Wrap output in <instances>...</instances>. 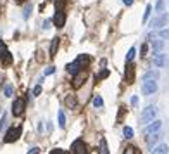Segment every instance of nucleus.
Segmentation results:
<instances>
[{
	"label": "nucleus",
	"mask_w": 169,
	"mask_h": 154,
	"mask_svg": "<svg viewBox=\"0 0 169 154\" xmlns=\"http://www.w3.org/2000/svg\"><path fill=\"white\" fill-rule=\"evenodd\" d=\"M157 116V107L155 106H147L145 109L142 111V116H140V123L147 125V123H152Z\"/></svg>",
	"instance_id": "1"
},
{
	"label": "nucleus",
	"mask_w": 169,
	"mask_h": 154,
	"mask_svg": "<svg viewBox=\"0 0 169 154\" xmlns=\"http://www.w3.org/2000/svg\"><path fill=\"white\" fill-rule=\"evenodd\" d=\"M142 92L145 95H152L157 92V80H143Z\"/></svg>",
	"instance_id": "2"
},
{
	"label": "nucleus",
	"mask_w": 169,
	"mask_h": 154,
	"mask_svg": "<svg viewBox=\"0 0 169 154\" xmlns=\"http://www.w3.org/2000/svg\"><path fill=\"white\" fill-rule=\"evenodd\" d=\"M19 135H21V127H12V128H9L7 130V133H5V137H4V142H7V144H11V142H16V140L19 139Z\"/></svg>",
	"instance_id": "3"
},
{
	"label": "nucleus",
	"mask_w": 169,
	"mask_h": 154,
	"mask_svg": "<svg viewBox=\"0 0 169 154\" xmlns=\"http://www.w3.org/2000/svg\"><path fill=\"white\" fill-rule=\"evenodd\" d=\"M71 149H73V154H90V151H88V146L83 142L81 139L74 140Z\"/></svg>",
	"instance_id": "4"
},
{
	"label": "nucleus",
	"mask_w": 169,
	"mask_h": 154,
	"mask_svg": "<svg viewBox=\"0 0 169 154\" xmlns=\"http://www.w3.org/2000/svg\"><path fill=\"white\" fill-rule=\"evenodd\" d=\"M24 109H26V101L24 99H16L14 104H12V114L14 116H21V114L24 113Z\"/></svg>",
	"instance_id": "5"
},
{
	"label": "nucleus",
	"mask_w": 169,
	"mask_h": 154,
	"mask_svg": "<svg viewBox=\"0 0 169 154\" xmlns=\"http://www.w3.org/2000/svg\"><path fill=\"white\" fill-rule=\"evenodd\" d=\"M83 68H85V64H83V61H81V57H78V59L74 61V62H71V64H68V71L71 73V75H78L79 71H83Z\"/></svg>",
	"instance_id": "6"
},
{
	"label": "nucleus",
	"mask_w": 169,
	"mask_h": 154,
	"mask_svg": "<svg viewBox=\"0 0 169 154\" xmlns=\"http://www.w3.org/2000/svg\"><path fill=\"white\" fill-rule=\"evenodd\" d=\"M54 24H55V28H62L66 24V14L62 9H57L55 11V16H54Z\"/></svg>",
	"instance_id": "7"
},
{
	"label": "nucleus",
	"mask_w": 169,
	"mask_h": 154,
	"mask_svg": "<svg viewBox=\"0 0 169 154\" xmlns=\"http://www.w3.org/2000/svg\"><path fill=\"white\" fill-rule=\"evenodd\" d=\"M161 127H162V121H161V120H154L152 123L147 125V128H145V135H152V133H157V132L161 130Z\"/></svg>",
	"instance_id": "8"
},
{
	"label": "nucleus",
	"mask_w": 169,
	"mask_h": 154,
	"mask_svg": "<svg viewBox=\"0 0 169 154\" xmlns=\"http://www.w3.org/2000/svg\"><path fill=\"white\" fill-rule=\"evenodd\" d=\"M124 78H126V83H133V78H135V64H131V62L126 64V73H124Z\"/></svg>",
	"instance_id": "9"
},
{
	"label": "nucleus",
	"mask_w": 169,
	"mask_h": 154,
	"mask_svg": "<svg viewBox=\"0 0 169 154\" xmlns=\"http://www.w3.org/2000/svg\"><path fill=\"white\" fill-rule=\"evenodd\" d=\"M166 23H167V16L161 14L159 17H155L150 23V28H162V26H166Z\"/></svg>",
	"instance_id": "10"
},
{
	"label": "nucleus",
	"mask_w": 169,
	"mask_h": 154,
	"mask_svg": "<svg viewBox=\"0 0 169 154\" xmlns=\"http://www.w3.org/2000/svg\"><path fill=\"white\" fill-rule=\"evenodd\" d=\"M87 80V73L85 71H79L78 75H74V82H73V88H79L83 85V82Z\"/></svg>",
	"instance_id": "11"
},
{
	"label": "nucleus",
	"mask_w": 169,
	"mask_h": 154,
	"mask_svg": "<svg viewBox=\"0 0 169 154\" xmlns=\"http://www.w3.org/2000/svg\"><path fill=\"white\" fill-rule=\"evenodd\" d=\"M164 64H166V56L161 52H155L154 56V66L155 68H164Z\"/></svg>",
	"instance_id": "12"
},
{
	"label": "nucleus",
	"mask_w": 169,
	"mask_h": 154,
	"mask_svg": "<svg viewBox=\"0 0 169 154\" xmlns=\"http://www.w3.org/2000/svg\"><path fill=\"white\" fill-rule=\"evenodd\" d=\"M159 140H161V133H152V135H147V144H148V147H152L154 144H157Z\"/></svg>",
	"instance_id": "13"
},
{
	"label": "nucleus",
	"mask_w": 169,
	"mask_h": 154,
	"mask_svg": "<svg viewBox=\"0 0 169 154\" xmlns=\"http://www.w3.org/2000/svg\"><path fill=\"white\" fill-rule=\"evenodd\" d=\"M143 80H159V71H157V69L147 71L145 75H143Z\"/></svg>",
	"instance_id": "14"
},
{
	"label": "nucleus",
	"mask_w": 169,
	"mask_h": 154,
	"mask_svg": "<svg viewBox=\"0 0 169 154\" xmlns=\"http://www.w3.org/2000/svg\"><path fill=\"white\" fill-rule=\"evenodd\" d=\"M169 147L166 146V144H161V146L154 147V151H152V154H167Z\"/></svg>",
	"instance_id": "15"
},
{
	"label": "nucleus",
	"mask_w": 169,
	"mask_h": 154,
	"mask_svg": "<svg viewBox=\"0 0 169 154\" xmlns=\"http://www.w3.org/2000/svg\"><path fill=\"white\" fill-rule=\"evenodd\" d=\"M98 154H109V147H107V140L102 137L100 139V147H98Z\"/></svg>",
	"instance_id": "16"
},
{
	"label": "nucleus",
	"mask_w": 169,
	"mask_h": 154,
	"mask_svg": "<svg viewBox=\"0 0 169 154\" xmlns=\"http://www.w3.org/2000/svg\"><path fill=\"white\" fill-rule=\"evenodd\" d=\"M66 106L71 107V109H74L76 106H78V101H76L74 95H68V97H66Z\"/></svg>",
	"instance_id": "17"
},
{
	"label": "nucleus",
	"mask_w": 169,
	"mask_h": 154,
	"mask_svg": "<svg viewBox=\"0 0 169 154\" xmlns=\"http://www.w3.org/2000/svg\"><path fill=\"white\" fill-rule=\"evenodd\" d=\"M59 42H60V38H54L52 40V45H50V56H55V52H57V49H59Z\"/></svg>",
	"instance_id": "18"
},
{
	"label": "nucleus",
	"mask_w": 169,
	"mask_h": 154,
	"mask_svg": "<svg viewBox=\"0 0 169 154\" xmlns=\"http://www.w3.org/2000/svg\"><path fill=\"white\" fill-rule=\"evenodd\" d=\"M162 47H164V40H154V43H152V49H154V52H161Z\"/></svg>",
	"instance_id": "19"
},
{
	"label": "nucleus",
	"mask_w": 169,
	"mask_h": 154,
	"mask_svg": "<svg viewBox=\"0 0 169 154\" xmlns=\"http://www.w3.org/2000/svg\"><path fill=\"white\" fill-rule=\"evenodd\" d=\"M135 56H136V49L131 47V49L128 50V56H126V62H131V61L135 59Z\"/></svg>",
	"instance_id": "20"
},
{
	"label": "nucleus",
	"mask_w": 169,
	"mask_h": 154,
	"mask_svg": "<svg viewBox=\"0 0 169 154\" xmlns=\"http://www.w3.org/2000/svg\"><path fill=\"white\" fill-rule=\"evenodd\" d=\"M59 127L60 128L66 127V114H64V111H59Z\"/></svg>",
	"instance_id": "21"
},
{
	"label": "nucleus",
	"mask_w": 169,
	"mask_h": 154,
	"mask_svg": "<svg viewBox=\"0 0 169 154\" xmlns=\"http://www.w3.org/2000/svg\"><path fill=\"white\" fill-rule=\"evenodd\" d=\"M93 106L95 107H102V106H104V101H102L100 95H95L93 97Z\"/></svg>",
	"instance_id": "22"
},
{
	"label": "nucleus",
	"mask_w": 169,
	"mask_h": 154,
	"mask_svg": "<svg viewBox=\"0 0 169 154\" xmlns=\"http://www.w3.org/2000/svg\"><path fill=\"white\" fill-rule=\"evenodd\" d=\"M123 135L126 137V139H131V137H133V128H129V127H124V130H123Z\"/></svg>",
	"instance_id": "23"
},
{
	"label": "nucleus",
	"mask_w": 169,
	"mask_h": 154,
	"mask_svg": "<svg viewBox=\"0 0 169 154\" xmlns=\"http://www.w3.org/2000/svg\"><path fill=\"white\" fill-rule=\"evenodd\" d=\"M164 0H157V4H155V11L159 12V14H161V12H164Z\"/></svg>",
	"instance_id": "24"
},
{
	"label": "nucleus",
	"mask_w": 169,
	"mask_h": 154,
	"mask_svg": "<svg viewBox=\"0 0 169 154\" xmlns=\"http://www.w3.org/2000/svg\"><path fill=\"white\" fill-rule=\"evenodd\" d=\"M107 76H109V69H102L95 78H97V80H104V78H107Z\"/></svg>",
	"instance_id": "25"
},
{
	"label": "nucleus",
	"mask_w": 169,
	"mask_h": 154,
	"mask_svg": "<svg viewBox=\"0 0 169 154\" xmlns=\"http://www.w3.org/2000/svg\"><path fill=\"white\" fill-rule=\"evenodd\" d=\"M150 12H152V5H147V9H145V14H143V23H147V19L150 17Z\"/></svg>",
	"instance_id": "26"
},
{
	"label": "nucleus",
	"mask_w": 169,
	"mask_h": 154,
	"mask_svg": "<svg viewBox=\"0 0 169 154\" xmlns=\"http://www.w3.org/2000/svg\"><path fill=\"white\" fill-rule=\"evenodd\" d=\"M68 4V0H55V9H62Z\"/></svg>",
	"instance_id": "27"
},
{
	"label": "nucleus",
	"mask_w": 169,
	"mask_h": 154,
	"mask_svg": "<svg viewBox=\"0 0 169 154\" xmlns=\"http://www.w3.org/2000/svg\"><path fill=\"white\" fill-rule=\"evenodd\" d=\"M4 95H5V97H11V95H12V85H5Z\"/></svg>",
	"instance_id": "28"
},
{
	"label": "nucleus",
	"mask_w": 169,
	"mask_h": 154,
	"mask_svg": "<svg viewBox=\"0 0 169 154\" xmlns=\"http://www.w3.org/2000/svg\"><path fill=\"white\" fill-rule=\"evenodd\" d=\"M2 61H4V64H11L12 62V56H11V54H5V56L4 57H2Z\"/></svg>",
	"instance_id": "29"
},
{
	"label": "nucleus",
	"mask_w": 169,
	"mask_h": 154,
	"mask_svg": "<svg viewBox=\"0 0 169 154\" xmlns=\"http://www.w3.org/2000/svg\"><path fill=\"white\" fill-rule=\"evenodd\" d=\"M7 54V47H5V43H0V59Z\"/></svg>",
	"instance_id": "30"
},
{
	"label": "nucleus",
	"mask_w": 169,
	"mask_h": 154,
	"mask_svg": "<svg viewBox=\"0 0 169 154\" xmlns=\"http://www.w3.org/2000/svg\"><path fill=\"white\" fill-rule=\"evenodd\" d=\"M124 154H136V149L133 146H128L126 149H124Z\"/></svg>",
	"instance_id": "31"
},
{
	"label": "nucleus",
	"mask_w": 169,
	"mask_h": 154,
	"mask_svg": "<svg viewBox=\"0 0 169 154\" xmlns=\"http://www.w3.org/2000/svg\"><path fill=\"white\" fill-rule=\"evenodd\" d=\"M159 38H169V30H162L159 33Z\"/></svg>",
	"instance_id": "32"
},
{
	"label": "nucleus",
	"mask_w": 169,
	"mask_h": 154,
	"mask_svg": "<svg viewBox=\"0 0 169 154\" xmlns=\"http://www.w3.org/2000/svg\"><path fill=\"white\" fill-rule=\"evenodd\" d=\"M28 154H40V149H38V147H31V149L28 151Z\"/></svg>",
	"instance_id": "33"
},
{
	"label": "nucleus",
	"mask_w": 169,
	"mask_h": 154,
	"mask_svg": "<svg viewBox=\"0 0 169 154\" xmlns=\"http://www.w3.org/2000/svg\"><path fill=\"white\" fill-rule=\"evenodd\" d=\"M33 94H35V95H40V94H41V87H40V85H36V87H35Z\"/></svg>",
	"instance_id": "34"
},
{
	"label": "nucleus",
	"mask_w": 169,
	"mask_h": 154,
	"mask_svg": "<svg viewBox=\"0 0 169 154\" xmlns=\"http://www.w3.org/2000/svg\"><path fill=\"white\" fill-rule=\"evenodd\" d=\"M147 50H148V45H147V43H143V45H142V50H140V52H142V56H145Z\"/></svg>",
	"instance_id": "35"
},
{
	"label": "nucleus",
	"mask_w": 169,
	"mask_h": 154,
	"mask_svg": "<svg viewBox=\"0 0 169 154\" xmlns=\"http://www.w3.org/2000/svg\"><path fill=\"white\" fill-rule=\"evenodd\" d=\"M50 154H68V152H66V151H62V149H54Z\"/></svg>",
	"instance_id": "36"
},
{
	"label": "nucleus",
	"mask_w": 169,
	"mask_h": 154,
	"mask_svg": "<svg viewBox=\"0 0 169 154\" xmlns=\"http://www.w3.org/2000/svg\"><path fill=\"white\" fill-rule=\"evenodd\" d=\"M31 12V5H26V9H24V17H28Z\"/></svg>",
	"instance_id": "37"
},
{
	"label": "nucleus",
	"mask_w": 169,
	"mask_h": 154,
	"mask_svg": "<svg viewBox=\"0 0 169 154\" xmlns=\"http://www.w3.org/2000/svg\"><path fill=\"white\" fill-rule=\"evenodd\" d=\"M54 71H55V69H54V68H52V66H50V68H47V69H45V75H47V76H49V75H52V73H54Z\"/></svg>",
	"instance_id": "38"
},
{
	"label": "nucleus",
	"mask_w": 169,
	"mask_h": 154,
	"mask_svg": "<svg viewBox=\"0 0 169 154\" xmlns=\"http://www.w3.org/2000/svg\"><path fill=\"white\" fill-rule=\"evenodd\" d=\"M131 104H133V106L138 104V97H136V95H133V97H131Z\"/></svg>",
	"instance_id": "39"
},
{
	"label": "nucleus",
	"mask_w": 169,
	"mask_h": 154,
	"mask_svg": "<svg viewBox=\"0 0 169 154\" xmlns=\"http://www.w3.org/2000/svg\"><path fill=\"white\" fill-rule=\"evenodd\" d=\"M43 28H45V30H49V28H50V21H45V23H43Z\"/></svg>",
	"instance_id": "40"
},
{
	"label": "nucleus",
	"mask_w": 169,
	"mask_h": 154,
	"mask_svg": "<svg viewBox=\"0 0 169 154\" xmlns=\"http://www.w3.org/2000/svg\"><path fill=\"white\" fill-rule=\"evenodd\" d=\"M123 2H124V5H131L133 4V0H123Z\"/></svg>",
	"instance_id": "41"
},
{
	"label": "nucleus",
	"mask_w": 169,
	"mask_h": 154,
	"mask_svg": "<svg viewBox=\"0 0 169 154\" xmlns=\"http://www.w3.org/2000/svg\"><path fill=\"white\" fill-rule=\"evenodd\" d=\"M17 2H19V4H21V2H24V0H17Z\"/></svg>",
	"instance_id": "42"
}]
</instances>
